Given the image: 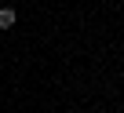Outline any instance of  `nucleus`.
Instances as JSON below:
<instances>
[{
    "mask_svg": "<svg viewBox=\"0 0 124 113\" xmlns=\"http://www.w3.org/2000/svg\"><path fill=\"white\" fill-rule=\"evenodd\" d=\"M15 22H18V15H15L11 8H0V29H11Z\"/></svg>",
    "mask_w": 124,
    "mask_h": 113,
    "instance_id": "1",
    "label": "nucleus"
},
{
    "mask_svg": "<svg viewBox=\"0 0 124 113\" xmlns=\"http://www.w3.org/2000/svg\"><path fill=\"white\" fill-rule=\"evenodd\" d=\"M0 8H4V0H0Z\"/></svg>",
    "mask_w": 124,
    "mask_h": 113,
    "instance_id": "2",
    "label": "nucleus"
}]
</instances>
